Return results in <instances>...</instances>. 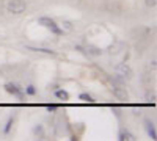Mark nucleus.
Returning <instances> with one entry per match:
<instances>
[{
  "label": "nucleus",
  "mask_w": 157,
  "mask_h": 141,
  "mask_svg": "<svg viewBox=\"0 0 157 141\" xmlns=\"http://www.w3.org/2000/svg\"><path fill=\"white\" fill-rule=\"evenodd\" d=\"M47 110L52 111V113H55V111L58 110V105H55V104H49V105H47Z\"/></svg>",
  "instance_id": "4be33fe9"
},
{
  "label": "nucleus",
  "mask_w": 157,
  "mask_h": 141,
  "mask_svg": "<svg viewBox=\"0 0 157 141\" xmlns=\"http://www.w3.org/2000/svg\"><path fill=\"white\" fill-rule=\"evenodd\" d=\"M110 85H112V93L113 96L116 97V100H120V102H127L129 100V93H127V89L124 88V82L121 79H118V77H110Z\"/></svg>",
  "instance_id": "f257e3e1"
},
{
  "label": "nucleus",
  "mask_w": 157,
  "mask_h": 141,
  "mask_svg": "<svg viewBox=\"0 0 157 141\" xmlns=\"http://www.w3.org/2000/svg\"><path fill=\"white\" fill-rule=\"evenodd\" d=\"M60 28H61L63 33H71V32H74V22L64 19V20L60 24Z\"/></svg>",
  "instance_id": "f8f14e48"
},
{
  "label": "nucleus",
  "mask_w": 157,
  "mask_h": 141,
  "mask_svg": "<svg viewBox=\"0 0 157 141\" xmlns=\"http://www.w3.org/2000/svg\"><path fill=\"white\" fill-rule=\"evenodd\" d=\"M118 139L120 141H135L137 136L134 133H130L127 129H120V132H118Z\"/></svg>",
  "instance_id": "9d476101"
},
{
  "label": "nucleus",
  "mask_w": 157,
  "mask_h": 141,
  "mask_svg": "<svg viewBox=\"0 0 157 141\" xmlns=\"http://www.w3.org/2000/svg\"><path fill=\"white\" fill-rule=\"evenodd\" d=\"M145 102L148 105H155V102H157V96H155V91L151 88H148L146 91H145Z\"/></svg>",
  "instance_id": "9b49d317"
},
{
  "label": "nucleus",
  "mask_w": 157,
  "mask_h": 141,
  "mask_svg": "<svg viewBox=\"0 0 157 141\" xmlns=\"http://www.w3.org/2000/svg\"><path fill=\"white\" fill-rule=\"evenodd\" d=\"M13 124H14V118H8V121H6V124H5V127H3V133H5V135H8V133L11 132Z\"/></svg>",
  "instance_id": "6ab92c4d"
},
{
  "label": "nucleus",
  "mask_w": 157,
  "mask_h": 141,
  "mask_svg": "<svg viewBox=\"0 0 157 141\" xmlns=\"http://www.w3.org/2000/svg\"><path fill=\"white\" fill-rule=\"evenodd\" d=\"M75 2H78V3H80V2H83V0H75Z\"/></svg>",
  "instance_id": "b1692460"
},
{
  "label": "nucleus",
  "mask_w": 157,
  "mask_h": 141,
  "mask_svg": "<svg viewBox=\"0 0 157 141\" xmlns=\"http://www.w3.org/2000/svg\"><path fill=\"white\" fill-rule=\"evenodd\" d=\"M115 74H116L118 79H121L123 82H129V80L134 79V71L127 63H118L115 66Z\"/></svg>",
  "instance_id": "20e7f679"
},
{
  "label": "nucleus",
  "mask_w": 157,
  "mask_h": 141,
  "mask_svg": "<svg viewBox=\"0 0 157 141\" xmlns=\"http://www.w3.org/2000/svg\"><path fill=\"white\" fill-rule=\"evenodd\" d=\"M85 54H86V57H101L104 54V50L98 46L88 44V46H85Z\"/></svg>",
  "instance_id": "6e6552de"
},
{
  "label": "nucleus",
  "mask_w": 157,
  "mask_h": 141,
  "mask_svg": "<svg viewBox=\"0 0 157 141\" xmlns=\"http://www.w3.org/2000/svg\"><path fill=\"white\" fill-rule=\"evenodd\" d=\"M27 2L25 0H8L6 3V11L13 16H21L27 11Z\"/></svg>",
  "instance_id": "7ed1b4c3"
},
{
  "label": "nucleus",
  "mask_w": 157,
  "mask_h": 141,
  "mask_svg": "<svg viewBox=\"0 0 157 141\" xmlns=\"http://www.w3.org/2000/svg\"><path fill=\"white\" fill-rule=\"evenodd\" d=\"M104 9H105V13H109V14H112V16H121L124 13L123 3L118 2V0H107L105 5H104Z\"/></svg>",
  "instance_id": "423d86ee"
},
{
  "label": "nucleus",
  "mask_w": 157,
  "mask_h": 141,
  "mask_svg": "<svg viewBox=\"0 0 157 141\" xmlns=\"http://www.w3.org/2000/svg\"><path fill=\"white\" fill-rule=\"evenodd\" d=\"M71 141H78V139H80V138H78L77 135H71V138H69Z\"/></svg>",
  "instance_id": "5701e85b"
},
{
  "label": "nucleus",
  "mask_w": 157,
  "mask_h": 141,
  "mask_svg": "<svg viewBox=\"0 0 157 141\" xmlns=\"http://www.w3.org/2000/svg\"><path fill=\"white\" fill-rule=\"evenodd\" d=\"M27 96H36V93H38V89H36V86L35 85H27L25 86V91H24Z\"/></svg>",
  "instance_id": "a211bd4d"
},
{
  "label": "nucleus",
  "mask_w": 157,
  "mask_h": 141,
  "mask_svg": "<svg viewBox=\"0 0 157 141\" xmlns=\"http://www.w3.org/2000/svg\"><path fill=\"white\" fill-rule=\"evenodd\" d=\"M3 89L8 93V94H11V96H14V97H17V99H25V93H24V89L17 85V83H13V82H8V83H5L3 85Z\"/></svg>",
  "instance_id": "0eeeda50"
},
{
  "label": "nucleus",
  "mask_w": 157,
  "mask_h": 141,
  "mask_svg": "<svg viewBox=\"0 0 157 141\" xmlns=\"http://www.w3.org/2000/svg\"><path fill=\"white\" fill-rule=\"evenodd\" d=\"M33 133H35L36 136H39V138H44V127H43L41 124H36V125L33 127Z\"/></svg>",
  "instance_id": "f3484780"
},
{
  "label": "nucleus",
  "mask_w": 157,
  "mask_h": 141,
  "mask_svg": "<svg viewBox=\"0 0 157 141\" xmlns=\"http://www.w3.org/2000/svg\"><path fill=\"white\" fill-rule=\"evenodd\" d=\"M152 35H154V28L149 27V25H137V27H134L129 32V36L132 38L134 41H138V43L149 39Z\"/></svg>",
  "instance_id": "f03ea898"
},
{
  "label": "nucleus",
  "mask_w": 157,
  "mask_h": 141,
  "mask_svg": "<svg viewBox=\"0 0 157 141\" xmlns=\"http://www.w3.org/2000/svg\"><path fill=\"white\" fill-rule=\"evenodd\" d=\"M145 5H146L148 8H155L157 0H145Z\"/></svg>",
  "instance_id": "412c9836"
},
{
  "label": "nucleus",
  "mask_w": 157,
  "mask_h": 141,
  "mask_svg": "<svg viewBox=\"0 0 157 141\" xmlns=\"http://www.w3.org/2000/svg\"><path fill=\"white\" fill-rule=\"evenodd\" d=\"M145 129H146V133L149 135L151 139H157V130H155V125L151 119H145Z\"/></svg>",
  "instance_id": "1a4fd4ad"
},
{
  "label": "nucleus",
  "mask_w": 157,
  "mask_h": 141,
  "mask_svg": "<svg viewBox=\"0 0 157 141\" xmlns=\"http://www.w3.org/2000/svg\"><path fill=\"white\" fill-rule=\"evenodd\" d=\"M78 100H82V102H86V104H94V97L88 94V93H82V94H78Z\"/></svg>",
  "instance_id": "dca6fc26"
},
{
  "label": "nucleus",
  "mask_w": 157,
  "mask_h": 141,
  "mask_svg": "<svg viewBox=\"0 0 157 141\" xmlns=\"http://www.w3.org/2000/svg\"><path fill=\"white\" fill-rule=\"evenodd\" d=\"M121 49H123V44L116 41V43H115V46L112 44V46H110V47L107 49V52H109L110 55H118V54L121 52Z\"/></svg>",
  "instance_id": "2eb2a0df"
},
{
  "label": "nucleus",
  "mask_w": 157,
  "mask_h": 141,
  "mask_svg": "<svg viewBox=\"0 0 157 141\" xmlns=\"http://www.w3.org/2000/svg\"><path fill=\"white\" fill-rule=\"evenodd\" d=\"M38 25H41V27H44V28L50 30L52 33L57 35V36L63 35V32H61V28H60V25H58L54 19H50V17H46V16L39 17V19H38Z\"/></svg>",
  "instance_id": "39448f33"
},
{
  "label": "nucleus",
  "mask_w": 157,
  "mask_h": 141,
  "mask_svg": "<svg viewBox=\"0 0 157 141\" xmlns=\"http://www.w3.org/2000/svg\"><path fill=\"white\" fill-rule=\"evenodd\" d=\"M151 75H152L151 72L143 74V79H141V80H143V83H145V85H149V86H151V80H152V77H151Z\"/></svg>",
  "instance_id": "aec40b11"
},
{
  "label": "nucleus",
  "mask_w": 157,
  "mask_h": 141,
  "mask_svg": "<svg viewBox=\"0 0 157 141\" xmlns=\"http://www.w3.org/2000/svg\"><path fill=\"white\" fill-rule=\"evenodd\" d=\"M27 50H32V52H36V54L55 55V50H52V49H43V47H32V46H27Z\"/></svg>",
  "instance_id": "ddd939ff"
},
{
  "label": "nucleus",
  "mask_w": 157,
  "mask_h": 141,
  "mask_svg": "<svg viewBox=\"0 0 157 141\" xmlns=\"http://www.w3.org/2000/svg\"><path fill=\"white\" fill-rule=\"evenodd\" d=\"M54 96L57 97V99H60V100H69V93L66 91V89H55L54 91Z\"/></svg>",
  "instance_id": "4468645a"
}]
</instances>
